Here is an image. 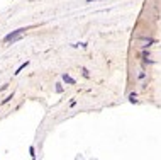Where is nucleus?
I'll list each match as a JSON object with an SVG mask.
<instances>
[{"instance_id": "7ed1b4c3", "label": "nucleus", "mask_w": 161, "mask_h": 160, "mask_svg": "<svg viewBox=\"0 0 161 160\" xmlns=\"http://www.w3.org/2000/svg\"><path fill=\"white\" fill-rule=\"evenodd\" d=\"M92 2H93V0H88V4H92ZM95 2H97V0H95Z\"/></svg>"}, {"instance_id": "f257e3e1", "label": "nucleus", "mask_w": 161, "mask_h": 160, "mask_svg": "<svg viewBox=\"0 0 161 160\" xmlns=\"http://www.w3.org/2000/svg\"><path fill=\"white\" fill-rule=\"evenodd\" d=\"M24 31H26V29H17V31H14V33H10V34H7L5 38H4V41L5 43H10V41H17V39H19L20 36L24 34Z\"/></svg>"}, {"instance_id": "f03ea898", "label": "nucleus", "mask_w": 161, "mask_h": 160, "mask_svg": "<svg viewBox=\"0 0 161 160\" xmlns=\"http://www.w3.org/2000/svg\"><path fill=\"white\" fill-rule=\"evenodd\" d=\"M63 80H65V82H68V84H75V80L71 78V77H68V75H63Z\"/></svg>"}]
</instances>
